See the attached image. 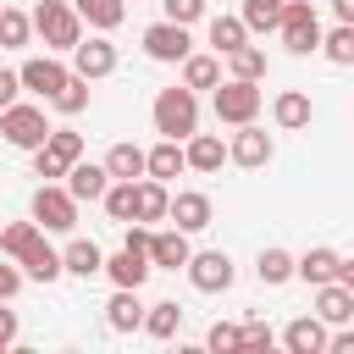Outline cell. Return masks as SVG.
I'll use <instances>...</instances> for the list:
<instances>
[{
  "label": "cell",
  "instance_id": "1",
  "mask_svg": "<svg viewBox=\"0 0 354 354\" xmlns=\"http://www.w3.org/2000/svg\"><path fill=\"white\" fill-rule=\"evenodd\" d=\"M149 116H155V133H160V138H194V133H199V94H194L188 83L160 88L155 105H149Z\"/></svg>",
  "mask_w": 354,
  "mask_h": 354
},
{
  "label": "cell",
  "instance_id": "2",
  "mask_svg": "<svg viewBox=\"0 0 354 354\" xmlns=\"http://www.w3.org/2000/svg\"><path fill=\"white\" fill-rule=\"evenodd\" d=\"M33 33L44 39V50H77L83 44V17L72 0H39L33 6Z\"/></svg>",
  "mask_w": 354,
  "mask_h": 354
},
{
  "label": "cell",
  "instance_id": "3",
  "mask_svg": "<svg viewBox=\"0 0 354 354\" xmlns=\"http://www.w3.org/2000/svg\"><path fill=\"white\" fill-rule=\"evenodd\" d=\"M0 138L11 144V149H39L44 138H50V116H44V105H6L0 111Z\"/></svg>",
  "mask_w": 354,
  "mask_h": 354
},
{
  "label": "cell",
  "instance_id": "4",
  "mask_svg": "<svg viewBox=\"0 0 354 354\" xmlns=\"http://www.w3.org/2000/svg\"><path fill=\"white\" fill-rule=\"evenodd\" d=\"M277 33H282V44H288L293 55H315V50H321V39H326V33H321V17H315V6H310V0H288V6H282V28H277Z\"/></svg>",
  "mask_w": 354,
  "mask_h": 354
},
{
  "label": "cell",
  "instance_id": "5",
  "mask_svg": "<svg viewBox=\"0 0 354 354\" xmlns=\"http://www.w3.org/2000/svg\"><path fill=\"white\" fill-rule=\"evenodd\" d=\"M216 122H227V127H243V122H254L260 116V83H249V77H227V83H216Z\"/></svg>",
  "mask_w": 354,
  "mask_h": 354
},
{
  "label": "cell",
  "instance_id": "6",
  "mask_svg": "<svg viewBox=\"0 0 354 354\" xmlns=\"http://www.w3.org/2000/svg\"><path fill=\"white\" fill-rule=\"evenodd\" d=\"M33 221L44 232H72L77 227V199L66 183H39L33 188Z\"/></svg>",
  "mask_w": 354,
  "mask_h": 354
},
{
  "label": "cell",
  "instance_id": "7",
  "mask_svg": "<svg viewBox=\"0 0 354 354\" xmlns=\"http://www.w3.org/2000/svg\"><path fill=\"white\" fill-rule=\"evenodd\" d=\"M144 55H149V61H188V55H194V39H188L183 22L160 17V22L144 28Z\"/></svg>",
  "mask_w": 354,
  "mask_h": 354
},
{
  "label": "cell",
  "instance_id": "8",
  "mask_svg": "<svg viewBox=\"0 0 354 354\" xmlns=\"http://www.w3.org/2000/svg\"><path fill=\"white\" fill-rule=\"evenodd\" d=\"M183 271H188V282H194L199 293H227V288H232V277H238V271H232V260H227V249H199Z\"/></svg>",
  "mask_w": 354,
  "mask_h": 354
},
{
  "label": "cell",
  "instance_id": "9",
  "mask_svg": "<svg viewBox=\"0 0 354 354\" xmlns=\"http://www.w3.org/2000/svg\"><path fill=\"white\" fill-rule=\"evenodd\" d=\"M227 155H232V166H243V171H260V166H271V155H277V144H271V133H266V127H254V122H243V127L232 133V144H227Z\"/></svg>",
  "mask_w": 354,
  "mask_h": 354
},
{
  "label": "cell",
  "instance_id": "10",
  "mask_svg": "<svg viewBox=\"0 0 354 354\" xmlns=\"http://www.w3.org/2000/svg\"><path fill=\"white\" fill-rule=\"evenodd\" d=\"M72 72H77V77H88V83H100V77H111V72H116V44H111L105 33H94V39H83V44L72 50Z\"/></svg>",
  "mask_w": 354,
  "mask_h": 354
},
{
  "label": "cell",
  "instance_id": "11",
  "mask_svg": "<svg viewBox=\"0 0 354 354\" xmlns=\"http://www.w3.org/2000/svg\"><path fill=\"white\" fill-rule=\"evenodd\" d=\"M194 232H183V227H160V232H149V260H155V271H177V266H188L194 260V243H188Z\"/></svg>",
  "mask_w": 354,
  "mask_h": 354
},
{
  "label": "cell",
  "instance_id": "12",
  "mask_svg": "<svg viewBox=\"0 0 354 354\" xmlns=\"http://www.w3.org/2000/svg\"><path fill=\"white\" fill-rule=\"evenodd\" d=\"M149 271H155V260H149V249H116V254H105V277L116 282V288H144L149 282Z\"/></svg>",
  "mask_w": 354,
  "mask_h": 354
},
{
  "label": "cell",
  "instance_id": "13",
  "mask_svg": "<svg viewBox=\"0 0 354 354\" xmlns=\"http://www.w3.org/2000/svg\"><path fill=\"white\" fill-rule=\"evenodd\" d=\"M17 72H22V88H28V94H39V100H50V94L72 77V66H61L55 55H33V61H22Z\"/></svg>",
  "mask_w": 354,
  "mask_h": 354
},
{
  "label": "cell",
  "instance_id": "14",
  "mask_svg": "<svg viewBox=\"0 0 354 354\" xmlns=\"http://www.w3.org/2000/svg\"><path fill=\"white\" fill-rule=\"evenodd\" d=\"M66 188H72V199H77V205H100V199H105V188H111L105 160H100V166H94V160H72V166H66Z\"/></svg>",
  "mask_w": 354,
  "mask_h": 354
},
{
  "label": "cell",
  "instance_id": "15",
  "mask_svg": "<svg viewBox=\"0 0 354 354\" xmlns=\"http://www.w3.org/2000/svg\"><path fill=\"white\" fill-rule=\"evenodd\" d=\"M282 343H288V354H326L332 332H326L321 315H293V321L282 326Z\"/></svg>",
  "mask_w": 354,
  "mask_h": 354
},
{
  "label": "cell",
  "instance_id": "16",
  "mask_svg": "<svg viewBox=\"0 0 354 354\" xmlns=\"http://www.w3.org/2000/svg\"><path fill=\"white\" fill-rule=\"evenodd\" d=\"M166 221L183 227V232H205V227H210V194H199V188L171 194V216H166Z\"/></svg>",
  "mask_w": 354,
  "mask_h": 354
},
{
  "label": "cell",
  "instance_id": "17",
  "mask_svg": "<svg viewBox=\"0 0 354 354\" xmlns=\"http://www.w3.org/2000/svg\"><path fill=\"white\" fill-rule=\"evenodd\" d=\"M299 277H304L310 288L337 282V277H343V254H337V249H326V243H315V249H304V254H299Z\"/></svg>",
  "mask_w": 354,
  "mask_h": 354
},
{
  "label": "cell",
  "instance_id": "18",
  "mask_svg": "<svg viewBox=\"0 0 354 354\" xmlns=\"http://www.w3.org/2000/svg\"><path fill=\"white\" fill-rule=\"evenodd\" d=\"M271 116H277V127H282V133H299V127H310L315 105H310V94H299V88H282V94L271 100Z\"/></svg>",
  "mask_w": 354,
  "mask_h": 354
},
{
  "label": "cell",
  "instance_id": "19",
  "mask_svg": "<svg viewBox=\"0 0 354 354\" xmlns=\"http://www.w3.org/2000/svg\"><path fill=\"white\" fill-rule=\"evenodd\" d=\"M183 149H188V171H205V177L221 171V160H232L216 133H194V138H183Z\"/></svg>",
  "mask_w": 354,
  "mask_h": 354
},
{
  "label": "cell",
  "instance_id": "20",
  "mask_svg": "<svg viewBox=\"0 0 354 354\" xmlns=\"http://www.w3.org/2000/svg\"><path fill=\"white\" fill-rule=\"evenodd\" d=\"M105 171L122 177V183H138V177H149V149H138V144H111V149H105Z\"/></svg>",
  "mask_w": 354,
  "mask_h": 354
},
{
  "label": "cell",
  "instance_id": "21",
  "mask_svg": "<svg viewBox=\"0 0 354 354\" xmlns=\"http://www.w3.org/2000/svg\"><path fill=\"white\" fill-rule=\"evenodd\" d=\"M39 243H44V227H39V221H6V227H0V254H11L17 266H22Z\"/></svg>",
  "mask_w": 354,
  "mask_h": 354
},
{
  "label": "cell",
  "instance_id": "22",
  "mask_svg": "<svg viewBox=\"0 0 354 354\" xmlns=\"http://www.w3.org/2000/svg\"><path fill=\"white\" fill-rule=\"evenodd\" d=\"M315 315H321L326 326L354 321V293H348L343 282H321V288H315Z\"/></svg>",
  "mask_w": 354,
  "mask_h": 354
},
{
  "label": "cell",
  "instance_id": "23",
  "mask_svg": "<svg viewBox=\"0 0 354 354\" xmlns=\"http://www.w3.org/2000/svg\"><path fill=\"white\" fill-rule=\"evenodd\" d=\"M105 326H111V332H138V326H144L138 288H116V293H111V304H105Z\"/></svg>",
  "mask_w": 354,
  "mask_h": 354
},
{
  "label": "cell",
  "instance_id": "24",
  "mask_svg": "<svg viewBox=\"0 0 354 354\" xmlns=\"http://www.w3.org/2000/svg\"><path fill=\"white\" fill-rule=\"evenodd\" d=\"M105 216L116 221V227H127V221H138V183H122V177H111V188H105Z\"/></svg>",
  "mask_w": 354,
  "mask_h": 354
},
{
  "label": "cell",
  "instance_id": "25",
  "mask_svg": "<svg viewBox=\"0 0 354 354\" xmlns=\"http://www.w3.org/2000/svg\"><path fill=\"white\" fill-rule=\"evenodd\" d=\"M61 260H66V271H72V277H83V282L105 271V249H100V243H88V238H72V243L61 249Z\"/></svg>",
  "mask_w": 354,
  "mask_h": 354
},
{
  "label": "cell",
  "instance_id": "26",
  "mask_svg": "<svg viewBox=\"0 0 354 354\" xmlns=\"http://www.w3.org/2000/svg\"><path fill=\"white\" fill-rule=\"evenodd\" d=\"M177 171H188V149H183V138H160V144L149 149V177L171 183Z\"/></svg>",
  "mask_w": 354,
  "mask_h": 354
},
{
  "label": "cell",
  "instance_id": "27",
  "mask_svg": "<svg viewBox=\"0 0 354 354\" xmlns=\"http://www.w3.org/2000/svg\"><path fill=\"white\" fill-rule=\"evenodd\" d=\"M254 277H260L266 288H282V282H293V277H299V260H293L288 249H260V260H254Z\"/></svg>",
  "mask_w": 354,
  "mask_h": 354
},
{
  "label": "cell",
  "instance_id": "28",
  "mask_svg": "<svg viewBox=\"0 0 354 354\" xmlns=\"http://www.w3.org/2000/svg\"><path fill=\"white\" fill-rule=\"evenodd\" d=\"M144 332H149V337H160V343H171V337L183 332V304H177V299L149 304V310H144Z\"/></svg>",
  "mask_w": 354,
  "mask_h": 354
},
{
  "label": "cell",
  "instance_id": "29",
  "mask_svg": "<svg viewBox=\"0 0 354 354\" xmlns=\"http://www.w3.org/2000/svg\"><path fill=\"white\" fill-rule=\"evenodd\" d=\"M77 6V17L94 28V33H111V28H122V17H127V0H72Z\"/></svg>",
  "mask_w": 354,
  "mask_h": 354
},
{
  "label": "cell",
  "instance_id": "30",
  "mask_svg": "<svg viewBox=\"0 0 354 354\" xmlns=\"http://www.w3.org/2000/svg\"><path fill=\"white\" fill-rule=\"evenodd\" d=\"M171 216V194L160 177H138V221H166Z\"/></svg>",
  "mask_w": 354,
  "mask_h": 354
},
{
  "label": "cell",
  "instance_id": "31",
  "mask_svg": "<svg viewBox=\"0 0 354 354\" xmlns=\"http://www.w3.org/2000/svg\"><path fill=\"white\" fill-rule=\"evenodd\" d=\"M210 44H216V55H232L238 44H249V22L243 17H210Z\"/></svg>",
  "mask_w": 354,
  "mask_h": 354
},
{
  "label": "cell",
  "instance_id": "32",
  "mask_svg": "<svg viewBox=\"0 0 354 354\" xmlns=\"http://www.w3.org/2000/svg\"><path fill=\"white\" fill-rule=\"evenodd\" d=\"M183 83L199 94V88H210L216 94V83H221V55H188L183 61Z\"/></svg>",
  "mask_w": 354,
  "mask_h": 354
},
{
  "label": "cell",
  "instance_id": "33",
  "mask_svg": "<svg viewBox=\"0 0 354 354\" xmlns=\"http://www.w3.org/2000/svg\"><path fill=\"white\" fill-rule=\"evenodd\" d=\"M50 111H61V116H83V111H88V77L72 72V77L50 94Z\"/></svg>",
  "mask_w": 354,
  "mask_h": 354
},
{
  "label": "cell",
  "instance_id": "34",
  "mask_svg": "<svg viewBox=\"0 0 354 354\" xmlns=\"http://www.w3.org/2000/svg\"><path fill=\"white\" fill-rule=\"evenodd\" d=\"M22 271H28V282H55L61 271H66V260H61V249H50V243H39L28 260H22Z\"/></svg>",
  "mask_w": 354,
  "mask_h": 354
},
{
  "label": "cell",
  "instance_id": "35",
  "mask_svg": "<svg viewBox=\"0 0 354 354\" xmlns=\"http://www.w3.org/2000/svg\"><path fill=\"white\" fill-rule=\"evenodd\" d=\"M282 6H288V0H243L249 33H277V28H282Z\"/></svg>",
  "mask_w": 354,
  "mask_h": 354
},
{
  "label": "cell",
  "instance_id": "36",
  "mask_svg": "<svg viewBox=\"0 0 354 354\" xmlns=\"http://www.w3.org/2000/svg\"><path fill=\"white\" fill-rule=\"evenodd\" d=\"M321 55L332 66H354V22H337L326 39H321Z\"/></svg>",
  "mask_w": 354,
  "mask_h": 354
},
{
  "label": "cell",
  "instance_id": "37",
  "mask_svg": "<svg viewBox=\"0 0 354 354\" xmlns=\"http://www.w3.org/2000/svg\"><path fill=\"white\" fill-rule=\"evenodd\" d=\"M33 39V17H22V11H0V50H22Z\"/></svg>",
  "mask_w": 354,
  "mask_h": 354
},
{
  "label": "cell",
  "instance_id": "38",
  "mask_svg": "<svg viewBox=\"0 0 354 354\" xmlns=\"http://www.w3.org/2000/svg\"><path fill=\"white\" fill-rule=\"evenodd\" d=\"M227 66H232V77H249V83H260V77H266V50H254V44H238V50L227 55Z\"/></svg>",
  "mask_w": 354,
  "mask_h": 354
},
{
  "label": "cell",
  "instance_id": "39",
  "mask_svg": "<svg viewBox=\"0 0 354 354\" xmlns=\"http://www.w3.org/2000/svg\"><path fill=\"white\" fill-rule=\"evenodd\" d=\"M44 149L55 155V160H83V133H72V127H50V138H44Z\"/></svg>",
  "mask_w": 354,
  "mask_h": 354
},
{
  "label": "cell",
  "instance_id": "40",
  "mask_svg": "<svg viewBox=\"0 0 354 354\" xmlns=\"http://www.w3.org/2000/svg\"><path fill=\"white\" fill-rule=\"evenodd\" d=\"M205 348H216V354H232V348H243V326H232V321H216V326L205 332Z\"/></svg>",
  "mask_w": 354,
  "mask_h": 354
},
{
  "label": "cell",
  "instance_id": "41",
  "mask_svg": "<svg viewBox=\"0 0 354 354\" xmlns=\"http://www.w3.org/2000/svg\"><path fill=\"white\" fill-rule=\"evenodd\" d=\"M205 6H210V0H160V11H166L171 22H183V28H188V22H199V17H205Z\"/></svg>",
  "mask_w": 354,
  "mask_h": 354
},
{
  "label": "cell",
  "instance_id": "42",
  "mask_svg": "<svg viewBox=\"0 0 354 354\" xmlns=\"http://www.w3.org/2000/svg\"><path fill=\"white\" fill-rule=\"evenodd\" d=\"M22 277H28V271H17V260L6 254V260H0V299H6V304L22 293Z\"/></svg>",
  "mask_w": 354,
  "mask_h": 354
},
{
  "label": "cell",
  "instance_id": "43",
  "mask_svg": "<svg viewBox=\"0 0 354 354\" xmlns=\"http://www.w3.org/2000/svg\"><path fill=\"white\" fill-rule=\"evenodd\" d=\"M33 171H39L44 183H55V177H66V160H55V155L39 144V149H33Z\"/></svg>",
  "mask_w": 354,
  "mask_h": 354
},
{
  "label": "cell",
  "instance_id": "44",
  "mask_svg": "<svg viewBox=\"0 0 354 354\" xmlns=\"http://www.w3.org/2000/svg\"><path fill=\"white\" fill-rule=\"evenodd\" d=\"M271 343H277V332H271L266 321L249 315V321H243V348H271Z\"/></svg>",
  "mask_w": 354,
  "mask_h": 354
},
{
  "label": "cell",
  "instance_id": "45",
  "mask_svg": "<svg viewBox=\"0 0 354 354\" xmlns=\"http://www.w3.org/2000/svg\"><path fill=\"white\" fill-rule=\"evenodd\" d=\"M17 94H22V72H0V111L17 105Z\"/></svg>",
  "mask_w": 354,
  "mask_h": 354
},
{
  "label": "cell",
  "instance_id": "46",
  "mask_svg": "<svg viewBox=\"0 0 354 354\" xmlns=\"http://www.w3.org/2000/svg\"><path fill=\"white\" fill-rule=\"evenodd\" d=\"M17 343V310H6V299H0V354Z\"/></svg>",
  "mask_w": 354,
  "mask_h": 354
},
{
  "label": "cell",
  "instance_id": "47",
  "mask_svg": "<svg viewBox=\"0 0 354 354\" xmlns=\"http://www.w3.org/2000/svg\"><path fill=\"white\" fill-rule=\"evenodd\" d=\"M326 354H354V332H348V321H343V332H332Z\"/></svg>",
  "mask_w": 354,
  "mask_h": 354
},
{
  "label": "cell",
  "instance_id": "48",
  "mask_svg": "<svg viewBox=\"0 0 354 354\" xmlns=\"http://www.w3.org/2000/svg\"><path fill=\"white\" fill-rule=\"evenodd\" d=\"M332 11H337V22H354V0H332Z\"/></svg>",
  "mask_w": 354,
  "mask_h": 354
},
{
  "label": "cell",
  "instance_id": "49",
  "mask_svg": "<svg viewBox=\"0 0 354 354\" xmlns=\"http://www.w3.org/2000/svg\"><path fill=\"white\" fill-rule=\"evenodd\" d=\"M337 282H343V288L354 293V260H343V277H337Z\"/></svg>",
  "mask_w": 354,
  "mask_h": 354
},
{
  "label": "cell",
  "instance_id": "50",
  "mask_svg": "<svg viewBox=\"0 0 354 354\" xmlns=\"http://www.w3.org/2000/svg\"><path fill=\"white\" fill-rule=\"evenodd\" d=\"M0 227H6V216H0Z\"/></svg>",
  "mask_w": 354,
  "mask_h": 354
},
{
  "label": "cell",
  "instance_id": "51",
  "mask_svg": "<svg viewBox=\"0 0 354 354\" xmlns=\"http://www.w3.org/2000/svg\"><path fill=\"white\" fill-rule=\"evenodd\" d=\"M0 11H6V6H0Z\"/></svg>",
  "mask_w": 354,
  "mask_h": 354
}]
</instances>
